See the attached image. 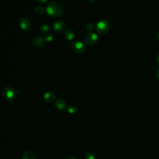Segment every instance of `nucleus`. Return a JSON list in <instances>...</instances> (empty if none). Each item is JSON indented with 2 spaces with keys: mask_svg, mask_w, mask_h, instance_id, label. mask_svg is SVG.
<instances>
[{
  "mask_svg": "<svg viewBox=\"0 0 159 159\" xmlns=\"http://www.w3.org/2000/svg\"><path fill=\"white\" fill-rule=\"evenodd\" d=\"M47 12L52 16H59L63 13V7L56 1H50L46 7Z\"/></svg>",
  "mask_w": 159,
  "mask_h": 159,
  "instance_id": "obj_1",
  "label": "nucleus"
},
{
  "mask_svg": "<svg viewBox=\"0 0 159 159\" xmlns=\"http://www.w3.org/2000/svg\"><path fill=\"white\" fill-rule=\"evenodd\" d=\"M16 91L9 86H6L3 88L2 90V98L8 101H13L16 97Z\"/></svg>",
  "mask_w": 159,
  "mask_h": 159,
  "instance_id": "obj_2",
  "label": "nucleus"
},
{
  "mask_svg": "<svg viewBox=\"0 0 159 159\" xmlns=\"http://www.w3.org/2000/svg\"><path fill=\"white\" fill-rule=\"evenodd\" d=\"M109 29V23L106 19L99 20L96 25V30L101 34H106Z\"/></svg>",
  "mask_w": 159,
  "mask_h": 159,
  "instance_id": "obj_3",
  "label": "nucleus"
},
{
  "mask_svg": "<svg viewBox=\"0 0 159 159\" xmlns=\"http://www.w3.org/2000/svg\"><path fill=\"white\" fill-rule=\"evenodd\" d=\"M70 45L72 50L77 53H82L85 51L86 47L84 44L80 40H75L73 42H71Z\"/></svg>",
  "mask_w": 159,
  "mask_h": 159,
  "instance_id": "obj_4",
  "label": "nucleus"
},
{
  "mask_svg": "<svg viewBox=\"0 0 159 159\" xmlns=\"http://www.w3.org/2000/svg\"><path fill=\"white\" fill-rule=\"evenodd\" d=\"M98 39V35L95 32H89L85 36V42L89 45H94Z\"/></svg>",
  "mask_w": 159,
  "mask_h": 159,
  "instance_id": "obj_5",
  "label": "nucleus"
},
{
  "mask_svg": "<svg viewBox=\"0 0 159 159\" xmlns=\"http://www.w3.org/2000/svg\"><path fill=\"white\" fill-rule=\"evenodd\" d=\"M19 25L22 30L27 31L30 30L31 27L30 20L27 17H22L19 20Z\"/></svg>",
  "mask_w": 159,
  "mask_h": 159,
  "instance_id": "obj_6",
  "label": "nucleus"
},
{
  "mask_svg": "<svg viewBox=\"0 0 159 159\" xmlns=\"http://www.w3.org/2000/svg\"><path fill=\"white\" fill-rule=\"evenodd\" d=\"M54 30L57 32H62L65 30V23L61 20H57L53 24Z\"/></svg>",
  "mask_w": 159,
  "mask_h": 159,
  "instance_id": "obj_7",
  "label": "nucleus"
},
{
  "mask_svg": "<svg viewBox=\"0 0 159 159\" xmlns=\"http://www.w3.org/2000/svg\"><path fill=\"white\" fill-rule=\"evenodd\" d=\"M45 39L41 36L36 35L34 36L32 39V43L36 47H41L43 46L45 43Z\"/></svg>",
  "mask_w": 159,
  "mask_h": 159,
  "instance_id": "obj_8",
  "label": "nucleus"
},
{
  "mask_svg": "<svg viewBox=\"0 0 159 159\" xmlns=\"http://www.w3.org/2000/svg\"><path fill=\"white\" fill-rule=\"evenodd\" d=\"M55 106L60 111H65L68 107L66 102L62 99H58L56 100Z\"/></svg>",
  "mask_w": 159,
  "mask_h": 159,
  "instance_id": "obj_9",
  "label": "nucleus"
},
{
  "mask_svg": "<svg viewBox=\"0 0 159 159\" xmlns=\"http://www.w3.org/2000/svg\"><path fill=\"white\" fill-rule=\"evenodd\" d=\"M44 99L48 102H53L56 100V96L52 92H46L43 95Z\"/></svg>",
  "mask_w": 159,
  "mask_h": 159,
  "instance_id": "obj_10",
  "label": "nucleus"
},
{
  "mask_svg": "<svg viewBox=\"0 0 159 159\" xmlns=\"http://www.w3.org/2000/svg\"><path fill=\"white\" fill-rule=\"evenodd\" d=\"M65 37L66 39L69 40H73L75 37V32L71 29H66L65 31Z\"/></svg>",
  "mask_w": 159,
  "mask_h": 159,
  "instance_id": "obj_11",
  "label": "nucleus"
},
{
  "mask_svg": "<svg viewBox=\"0 0 159 159\" xmlns=\"http://www.w3.org/2000/svg\"><path fill=\"white\" fill-rule=\"evenodd\" d=\"M22 159H35V155L32 151L27 150L23 154Z\"/></svg>",
  "mask_w": 159,
  "mask_h": 159,
  "instance_id": "obj_12",
  "label": "nucleus"
},
{
  "mask_svg": "<svg viewBox=\"0 0 159 159\" xmlns=\"http://www.w3.org/2000/svg\"><path fill=\"white\" fill-rule=\"evenodd\" d=\"M44 11H45V8L42 6H37L34 8V12L38 15L42 14L44 12Z\"/></svg>",
  "mask_w": 159,
  "mask_h": 159,
  "instance_id": "obj_13",
  "label": "nucleus"
},
{
  "mask_svg": "<svg viewBox=\"0 0 159 159\" xmlns=\"http://www.w3.org/2000/svg\"><path fill=\"white\" fill-rule=\"evenodd\" d=\"M49 29V25L47 24H42L39 26V30L42 33L47 32Z\"/></svg>",
  "mask_w": 159,
  "mask_h": 159,
  "instance_id": "obj_14",
  "label": "nucleus"
},
{
  "mask_svg": "<svg viewBox=\"0 0 159 159\" xmlns=\"http://www.w3.org/2000/svg\"><path fill=\"white\" fill-rule=\"evenodd\" d=\"M68 111L71 114H75L78 111V107L75 105H70L67 107Z\"/></svg>",
  "mask_w": 159,
  "mask_h": 159,
  "instance_id": "obj_15",
  "label": "nucleus"
},
{
  "mask_svg": "<svg viewBox=\"0 0 159 159\" xmlns=\"http://www.w3.org/2000/svg\"><path fill=\"white\" fill-rule=\"evenodd\" d=\"M84 159H95V156L92 152H88L85 154Z\"/></svg>",
  "mask_w": 159,
  "mask_h": 159,
  "instance_id": "obj_16",
  "label": "nucleus"
},
{
  "mask_svg": "<svg viewBox=\"0 0 159 159\" xmlns=\"http://www.w3.org/2000/svg\"><path fill=\"white\" fill-rule=\"evenodd\" d=\"M53 39V35L51 33H48L45 35L44 39L45 41H52Z\"/></svg>",
  "mask_w": 159,
  "mask_h": 159,
  "instance_id": "obj_17",
  "label": "nucleus"
},
{
  "mask_svg": "<svg viewBox=\"0 0 159 159\" xmlns=\"http://www.w3.org/2000/svg\"><path fill=\"white\" fill-rule=\"evenodd\" d=\"M94 28H96V26L94 25V24L93 23L90 22V23H88V24L86 25V29H87V30H88L91 31V30H93Z\"/></svg>",
  "mask_w": 159,
  "mask_h": 159,
  "instance_id": "obj_18",
  "label": "nucleus"
},
{
  "mask_svg": "<svg viewBox=\"0 0 159 159\" xmlns=\"http://www.w3.org/2000/svg\"><path fill=\"white\" fill-rule=\"evenodd\" d=\"M47 1V0H37V2H40V3H43Z\"/></svg>",
  "mask_w": 159,
  "mask_h": 159,
  "instance_id": "obj_19",
  "label": "nucleus"
},
{
  "mask_svg": "<svg viewBox=\"0 0 159 159\" xmlns=\"http://www.w3.org/2000/svg\"><path fill=\"white\" fill-rule=\"evenodd\" d=\"M156 74H157V77L159 78V68H158V69L157 70Z\"/></svg>",
  "mask_w": 159,
  "mask_h": 159,
  "instance_id": "obj_20",
  "label": "nucleus"
},
{
  "mask_svg": "<svg viewBox=\"0 0 159 159\" xmlns=\"http://www.w3.org/2000/svg\"><path fill=\"white\" fill-rule=\"evenodd\" d=\"M66 159H76V158L74 157H68Z\"/></svg>",
  "mask_w": 159,
  "mask_h": 159,
  "instance_id": "obj_21",
  "label": "nucleus"
},
{
  "mask_svg": "<svg viewBox=\"0 0 159 159\" xmlns=\"http://www.w3.org/2000/svg\"><path fill=\"white\" fill-rule=\"evenodd\" d=\"M88 1V2H91H91H94L95 1H94V0H93V1Z\"/></svg>",
  "mask_w": 159,
  "mask_h": 159,
  "instance_id": "obj_22",
  "label": "nucleus"
},
{
  "mask_svg": "<svg viewBox=\"0 0 159 159\" xmlns=\"http://www.w3.org/2000/svg\"><path fill=\"white\" fill-rule=\"evenodd\" d=\"M157 61H158V62L159 63V54H158V56H157Z\"/></svg>",
  "mask_w": 159,
  "mask_h": 159,
  "instance_id": "obj_23",
  "label": "nucleus"
},
{
  "mask_svg": "<svg viewBox=\"0 0 159 159\" xmlns=\"http://www.w3.org/2000/svg\"><path fill=\"white\" fill-rule=\"evenodd\" d=\"M157 37H158V40H159V32H158V34H157Z\"/></svg>",
  "mask_w": 159,
  "mask_h": 159,
  "instance_id": "obj_24",
  "label": "nucleus"
}]
</instances>
